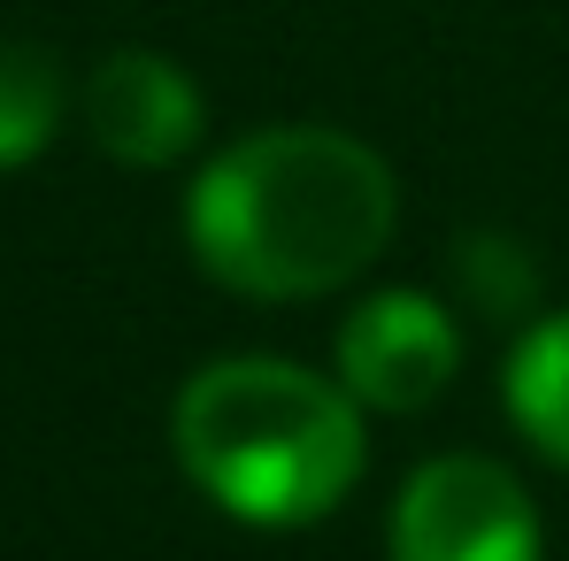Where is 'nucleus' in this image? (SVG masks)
Masks as SVG:
<instances>
[{"mask_svg":"<svg viewBox=\"0 0 569 561\" xmlns=\"http://www.w3.org/2000/svg\"><path fill=\"white\" fill-rule=\"evenodd\" d=\"M362 400L284 354H223L178 384L170 447L208 508L254 531H300L347 508L370 469Z\"/></svg>","mask_w":569,"mask_h":561,"instance_id":"2","label":"nucleus"},{"mask_svg":"<svg viewBox=\"0 0 569 561\" xmlns=\"http://www.w3.org/2000/svg\"><path fill=\"white\" fill-rule=\"evenodd\" d=\"M462 370V323L423 284H378L347 308L331 339V377L370 415H423Z\"/></svg>","mask_w":569,"mask_h":561,"instance_id":"4","label":"nucleus"},{"mask_svg":"<svg viewBox=\"0 0 569 561\" xmlns=\"http://www.w3.org/2000/svg\"><path fill=\"white\" fill-rule=\"evenodd\" d=\"M70 108V78L47 47L31 39H0V170H23L54 147Z\"/></svg>","mask_w":569,"mask_h":561,"instance_id":"7","label":"nucleus"},{"mask_svg":"<svg viewBox=\"0 0 569 561\" xmlns=\"http://www.w3.org/2000/svg\"><path fill=\"white\" fill-rule=\"evenodd\" d=\"M500 400H508V423L523 431V447L539 462L569 469V308H547L516 331Z\"/></svg>","mask_w":569,"mask_h":561,"instance_id":"6","label":"nucleus"},{"mask_svg":"<svg viewBox=\"0 0 569 561\" xmlns=\"http://www.w3.org/2000/svg\"><path fill=\"white\" fill-rule=\"evenodd\" d=\"M400 186L339 123H270L216 147L186 186L192 262L239 300L347 292L392 247Z\"/></svg>","mask_w":569,"mask_h":561,"instance_id":"1","label":"nucleus"},{"mask_svg":"<svg viewBox=\"0 0 569 561\" xmlns=\"http://www.w3.org/2000/svg\"><path fill=\"white\" fill-rule=\"evenodd\" d=\"M385 547L392 561H547V523L516 469L492 454H439L408 469Z\"/></svg>","mask_w":569,"mask_h":561,"instance_id":"3","label":"nucleus"},{"mask_svg":"<svg viewBox=\"0 0 569 561\" xmlns=\"http://www.w3.org/2000/svg\"><path fill=\"white\" fill-rule=\"evenodd\" d=\"M447 292L485 323H531L539 308V262L516 231H462L447 254Z\"/></svg>","mask_w":569,"mask_h":561,"instance_id":"8","label":"nucleus"},{"mask_svg":"<svg viewBox=\"0 0 569 561\" xmlns=\"http://www.w3.org/2000/svg\"><path fill=\"white\" fill-rule=\"evenodd\" d=\"M78 108H86L93 147L108 162H123V170H170V162H186L192 139L208 131L200 86H192L170 54H154V47L100 54L86 93H78Z\"/></svg>","mask_w":569,"mask_h":561,"instance_id":"5","label":"nucleus"}]
</instances>
